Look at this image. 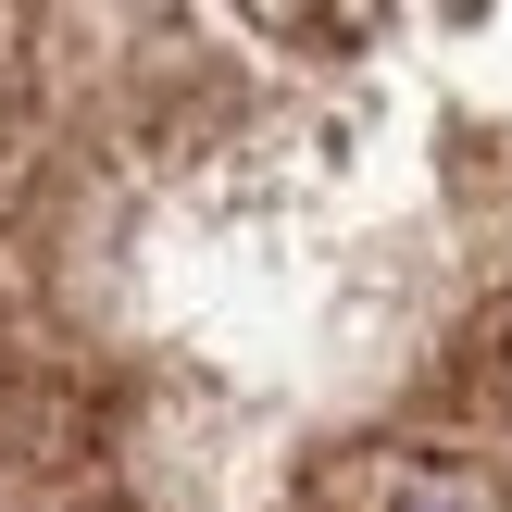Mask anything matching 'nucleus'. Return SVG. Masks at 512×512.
Masks as SVG:
<instances>
[{"instance_id":"obj_1","label":"nucleus","mask_w":512,"mask_h":512,"mask_svg":"<svg viewBox=\"0 0 512 512\" xmlns=\"http://www.w3.org/2000/svg\"><path fill=\"white\" fill-rule=\"evenodd\" d=\"M0 512H512V13H0Z\"/></svg>"}]
</instances>
